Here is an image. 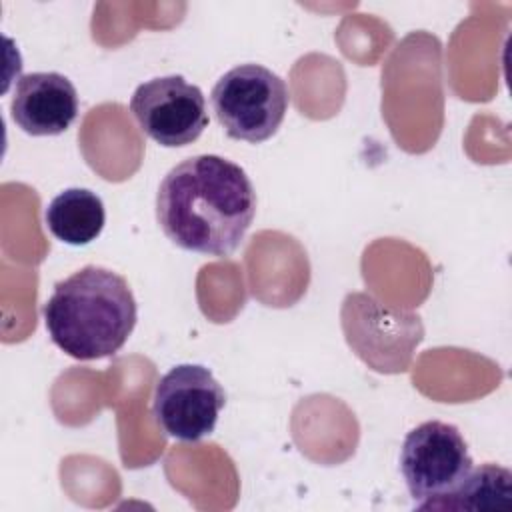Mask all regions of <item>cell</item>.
Returning <instances> with one entry per match:
<instances>
[{
	"label": "cell",
	"instance_id": "obj_1",
	"mask_svg": "<svg viewBox=\"0 0 512 512\" xmlns=\"http://www.w3.org/2000/svg\"><path fill=\"white\" fill-rule=\"evenodd\" d=\"M256 214L254 186L238 164L216 154H198L176 164L156 192V220L176 246L230 256Z\"/></svg>",
	"mask_w": 512,
	"mask_h": 512
},
{
	"label": "cell",
	"instance_id": "obj_2",
	"mask_svg": "<svg viewBox=\"0 0 512 512\" xmlns=\"http://www.w3.org/2000/svg\"><path fill=\"white\" fill-rule=\"evenodd\" d=\"M52 342L74 360L114 356L138 320L136 298L124 276L88 264L54 284L44 304Z\"/></svg>",
	"mask_w": 512,
	"mask_h": 512
},
{
	"label": "cell",
	"instance_id": "obj_3",
	"mask_svg": "<svg viewBox=\"0 0 512 512\" xmlns=\"http://www.w3.org/2000/svg\"><path fill=\"white\" fill-rule=\"evenodd\" d=\"M288 102L286 82L260 64L234 66L212 88V108L226 134L252 144L276 134Z\"/></svg>",
	"mask_w": 512,
	"mask_h": 512
},
{
	"label": "cell",
	"instance_id": "obj_4",
	"mask_svg": "<svg viewBox=\"0 0 512 512\" xmlns=\"http://www.w3.org/2000/svg\"><path fill=\"white\" fill-rule=\"evenodd\" d=\"M342 326L350 348L378 372H404L424 334L418 314L388 308L362 292L346 296Z\"/></svg>",
	"mask_w": 512,
	"mask_h": 512
},
{
	"label": "cell",
	"instance_id": "obj_5",
	"mask_svg": "<svg viewBox=\"0 0 512 512\" xmlns=\"http://www.w3.org/2000/svg\"><path fill=\"white\" fill-rule=\"evenodd\" d=\"M474 462L454 424L428 420L410 430L400 450V472L418 508L450 494Z\"/></svg>",
	"mask_w": 512,
	"mask_h": 512
},
{
	"label": "cell",
	"instance_id": "obj_6",
	"mask_svg": "<svg viewBox=\"0 0 512 512\" xmlns=\"http://www.w3.org/2000/svg\"><path fill=\"white\" fill-rule=\"evenodd\" d=\"M224 404V388L208 368L178 364L156 382L152 416L166 436L198 442L214 432Z\"/></svg>",
	"mask_w": 512,
	"mask_h": 512
},
{
	"label": "cell",
	"instance_id": "obj_7",
	"mask_svg": "<svg viewBox=\"0 0 512 512\" xmlns=\"http://www.w3.org/2000/svg\"><path fill=\"white\" fill-rule=\"evenodd\" d=\"M140 130L166 148L192 144L208 126L206 100L184 76H160L140 84L130 98Z\"/></svg>",
	"mask_w": 512,
	"mask_h": 512
},
{
	"label": "cell",
	"instance_id": "obj_8",
	"mask_svg": "<svg viewBox=\"0 0 512 512\" xmlns=\"http://www.w3.org/2000/svg\"><path fill=\"white\" fill-rule=\"evenodd\" d=\"M10 112L26 134L56 136L76 120L78 92L60 72H30L18 78Z\"/></svg>",
	"mask_w": 512,
	"mask_h": 512
},
{
	"label": "cell",
	"instance_id": "obj_9",
	"mask_svg": "<svg viewBox=\"0 0 512 512\" xmlns=\"http://www.w3.org/2000/svg\"><path fill=\"white\" fill-rule=\"evenodd\" d=\"M44 220L54 238L70 246H86L96 240L106 222L102 198L88 188H66L54 196Z\"/></svg>",
	"mask_w": 512,
	"mask_h": 512
},
{
	"label": "cell",
	"instance_id": "obj_10",
	"mask_svg": "<svg viewBox=\"0 0 512 512\" xmlns=\"http://www.w3.org/2000/svg\"><path fill=\"white\" fill-rule=\"evenodd\" d=\"M512 500V474L496 464H482L446 496L430 502L424 510H486L504 508Z\"/></svg>",
	"mask_w": 512,
	"mask_h": 512
}]
</instances>
